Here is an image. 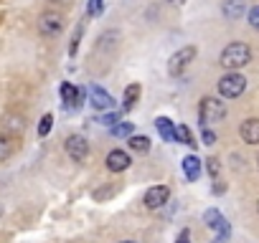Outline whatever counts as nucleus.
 Listing matches in <instances>:
<instances>
[{"label": "nucleus", "mask_w": 259, "mask_h": 243, "mask_svg": "<svg viewBox=\"0 0 259 243\" xmlns=\"http://www.w3.org/2000/svg\"><path fill=\"white\" fill-rule=\"evenodd\" d=\"M61 28H64V18L59 16V13H44L41 18H38V31L44 33V36H59L61 33Z\"/></svg>", "instance_id": "obj_6"}, {"label": "nucleus", "mask_w": 259, "mask_h": 243, "mask_svg": "<svg viewBox=\"0 0 259 243\" xmlns=\"http://www.w3.org/2000/svg\"><path fill=\"white\" fill-rule=\"evenodd\" d=\"M249 61H251V51H249V46L234 41V43H229V46L221 51V61H219V64H221L226 71H239V69L246 66Z\"/></svg>", "instance_id": "obj_1"}, {"label": "nucleus", "mask_w": 259, "mask_h": 243, "mask_svg": "<svg viewBox=\"0 0 259 243\" xmlns=\"http://www.w3.org/2000/svg\"><path fill=\"white\" fill-rule=\"evenodd\" d=\"M176 140H178V142H183V145L196 147V142H193V137H191V130H188V127H183V125H178V127H176Z\"/></svg>", "instance_id": "obj_20"}, {"label": "nucleus", "mask_w": 259, "mask_h": 243, "mask_svg": "<svg viewBox=\"0 0 259 243\" xmlns=\"http://www.w3.org/2000/svg\"><path fill=\"white\" fill-rule=\"evenodd\" d=\"M183 172H186V177H188L191 183L198 180V177H201V160H198L196 155L183 157Z\"/></svg>", "instance_id": "obj_14"}, {"label": "nucleus", "mask_w": 259, "mask_h": 243, "mask_svg": "<svg viewBox=\"0 0 259 243\" xmlns=\"http://www.w3.org/2000/svg\"><path fill=\"white\" fill-rule=\"evenodd\" d=\"M130 155L124 152V150H112L109 155H107V170L109 172H122V170H127L130 167Z\"/></svg>", "instance_id": "obj_11"}, {"label": "nucleus", "mask_w": 259, "mask_h": 243, "mask_svg": "<svg viewBox=\"0 0 259 243\" xmlns=\"http://www.w3.org/2000/svg\"><path fill=\"white\" fill-rule=\"evenodd\" d=\"M89 104H92L97 111H107V109H112V106H114V99H112L104 89L92 86V91H89Z\"/></svg>", "instance_id": "obj_9"}, {"label": "nucleus", "mask_w": 259, "mask_h": 243, "mask_svg": "<svg viewBox=\"0 0 259 243\" xmlns=\"http://www.w3.org/2000/svg\"><path fill=\"white\" fill-rule=\"evenodd\" d=\"M208 172H211V175H213V177H216V175H219V160H213V157H211V160H208Z\"/></svg>", "instance_id": "obj_27"}, {"label": "nucleus", "mask_w": 259, "mask_h": 243, "mask_svg": "<svg viewBox=\"0 0 259 243\" xmlns=\"http://www.w3.org/2000/svg\"><path fill=\"white\" fill-rule=\"evenodd\" d=\"M122 243H135V240H122Z\"/></svg>", "instance_id": "obj_30"}, {"label": "nucleus", "mask_w": 259, "mask_h": 243, "mask_svg": "<svg viewBox=\"0 0 259 243\" xmlns=\"http://www.w3.org/2000/svg\"><path fill=\"white\" fill-rule=\"evenodd\" d=\"M127 145H130V150L138 152V155H145V152L150 150V140H148L145 135H133Z\"/></svg>", "instance_id": "obj_17"}, {"label": "nucleus", "mask_w": 259, "mask_h": 243, "mask_svg": "<svg viewBox=\"0 0 259 243\" xmlns=\"http://www.w3.org/2000/svg\"><path fill=\"white\" fill-rule=\"evenodd\" d=\"M244 89H246V79H244L239 71H229V74H224V76L219 79V94L226 96V99L241 96Z\"/></svg>", "instance_id": "obj_3"}, {"label": "nucleus", "mask_w": 259, "mask_h": 243, "mask_svg": "<svg viewBox=\"0 0 259 243\" xmlns=\"http://www.w3.org/2000/svg\"><path fill=\"white\" fill-rule=\"evenodd\" d=\"M104 11V0H89V6H87V13L94 18V16H99Z\"/></svg>", "instance_id": "obj_22"}, {"label": "nucleus", "mask_w": 259, "mask_h": 243, "mask_svg": "<svg viewBox=\"0 0 259 243\" xmlns=\"http://www.w3.org/2000/svg\"><path fill=\"white\" fill-rule=\"evenodd\" d=\"M155 127H158V132H160V137L165 142H176V127H173V122L168 116H158L155 119Z\"/></svg>", "instance_id": "obj_15"}, {"label": "nucleus", "mask_w": 259, "mask_h": 243, "mask_svg": "<svg viewBox=\"0 0 259 243\" xmlns=\"http://www.w3.org/2000/svg\"><path fill=\"white\" fill-rule=\"evenodd\" d=\"M226 116V104L213 99V96H206L201 99V106H198V119H201V125L208 127V125H216V122H221Z\"/></svg>", "instance_id": "obj_2"}, {"label": "nucleus", "mask_w": 259, "mask_h": 243, "mask_svg": "<svg viewBox=\"0 0 259 243\" xmlns=\"http://www.w3.org/2000/svg\"><path fill=\"white\" fill-rule=\"evenodd\" d=\"M193 58H196V46H183L181 51H176V53L170 56V61H168V74H170V76H181V74L191 66Z\"/></svg>", "instance_id": "obj_4"}, {"label": "nucleus", "mask_w": 259, "mask_h": 243, "mask_svg": "<svg viewBox=\"0 0 259 243\" xmlns=\"http://www.w3.org/2000/svg\"><path fill=\"white\" fill-rule=\"evenodd\" d=\"M138 99H140V84H130V86L124 89V111L133 109Z\"/></svg>", "instance_id": "obj_18"}, {"label": "nucleus", "mask_w": 259, "mask_h": 243, "mask_svg": "<svg viewBox=\"0 0 259 243\" xmlns=\"http://www.w3.org/2000/svg\"><path fill=\"white\" fill-rule=\"evenodd\" d=\"M64 147H66V155H69L74 162H84L87 155H89V145H87V140H84L81 135H71Z\"/></svg>", "instance_id": "obj_5"}, {"label": "nucleus", "mask_w": 259, "mask_h": 243, "mask_svg": "<svg viewBox=\"0 0 259 243\" xmlns=\"http://www.w3.org/2000/svg\"><path fill=\"white\" fill-rule=\"evenodd\" d=\"M117 122H119V114H117V111H112V114H104V116L99 119V125H104V127H114Z\"/></svg>", "instance_id": "obj_24"}, {"label": "nucleus", "mask_w": 259, "mask_h": 243, "mask_svg": "<svg viewBox=\"0 0 259 243\" xmlns=\"http://www.w3.org/2000/svg\"><path fill=\"white\" fill-rule=\"evenodd\" d=\"M56 3H59V0H56Z\"/></svg>", "instance_id": "obj_33"}, {"label": "nucleus", "mask_w": 259, "mask_h": 243, "mask_svg": "<svg viewBox=\"0 0 259 243\" xmlns=\"http://www.w3.org/2000/svg\"><path fill=\"white\" fill-rule=\"evenodd\" d=\"M109 132L114 137H133V125L130 122H117L114 127H109Z\"/></svg>", "instance_id": "obj_19"}, {"label": "nucleus", "mask_w": 259, "mask_h": 243, "mask_svg": "<svg viewBox=\"0 0 259 243\" xmlns=\"http://www.w3.org/2000/svg\"><path fill=\"white\" fill-rule=\"evenodd\" d=\"M11 152H13V142H11L8 137L0 135V162L8 160V157H11Z\"/></svg>", "instance_id": "obj_21"}, {"label": "nucleus", "mask_w": 259, "mask_h": 243, "mask_svg": "<svg viewBox=\"0 0 259 243\" xmlns=\"http://www.w3.org/2000/svg\"><path fill=\"white\" fill-rule=\"evenodd\" d=\"M213 243H226V238H216V240H213Z\"/></svg>", "instance_id": "obj_29"}, {"label": "nucleus", "mask_w": 259, "mask_h": 243, "mask_svg": "<svg viewBox=\"0 0 259 243\" xmlns=\"http://www.w3.org/2000/svg\"><path fill=\"white\" fill-rule=\"evenodd\" d=\"M256 213H259V200H256Z\"/></svg>", "instance_id": "obj_31"}, {"label": "nucleus", "mask_w": 259, "mask_h": 243, "mask_svg": "<svg viewBox=\"0 0 259 243\" xmlns=\"http://www.w3.org/2000/svg\"><path fill=\"white\" fill-rule=\"evenodd\" d=\"M61 96H64V101H66L69 109H79L84 104V91L76 89L74 84H64L61 86Z\"/></svg>", "instance_id": "obj_12"}, {"label": "nucleus", "mask_w": 259, "mask_h": 243, "mask_svg": "<svg viewBox=\"0 0 259 243\" xmlns=\"http://www.w3.org/2000/svg\"><path fill=\"white\" fill-rule=\"evenodd\" d=\"M168 198H170V190H168L165 185H155V188H150V190L145 193V205H148L150 210H158V208H163V205L168 203Z\"/></svg>", "instance_id": "obj_7"}, {"label": "nucleus", "mask_w": 259, "mask_h": 243, "mask_svg": "<svg viewBox=\"0 0 259 243\" xmlns=\"http://www.w3.org/2000/svg\"><path fill=\"white\" fill-rule=\"evenodd\" d=\"M176 243H191V240H188V230H183V233L178 235V240H176Z\"/></svg>", "instance_id": "obj_28"}, {"label": "nucleus", "mask_w": 259, "mask_h": 243, "mask_svg": "<svg viewBox=\"0 0 259 243\" xmlns=\"http://www.w3.org/2000/svg\"><path fill=\"white\" fill-rule=\"evenodd\" d=\"M239 135L246 145H259V119L256 116H249L241 122V127H239Z\"/></svg>", "instance_id": "obj_8"}, {"label": "nucleus", "mask_w": 259, "mask_h": 243, "mask_svg": "<svg viewBox=\"0 0 259 243\" xmlns=\"http://www.w3.org/2000/svg\"><path fill=\"white\" fill-rule=\"evenodd\" d=\"M216 142V135L211 130H203V145H213Z\"/></svg>", "instance_id": "obj_26"}, {"label": "nucleus", "mask_w": 259, "mask_h": 243, "mask_svg": "<svg viewBox=\"0 0 259 243\" xmlns=\"http://www.w3.org/2000/svg\"><path fill=\"white\" fill-rule=\"evenodd\" d=\"M244 11H246L244 0H226V3L221 6V13H224V18H229V21H236Z\"/></svg>", "instance_id": "obj_13"}, {"label": "nucleus", "mask_w": 259, "mask_h": 243, "mask_svg": "<svg viewBox=\"0 0 259 243\" xmlns=\"http://www.w3.org/2000/svg\"><path fill=\"white\" fill-rule=\"evenodd\" d=\"M3 130L21 135V132L26 130V122H23V116H18V114H8V116H3Z\"/></svg>", "instance_id": "obj_16"}, {"label": "nucleus", "mask_w": 259, "mask_h": 243, "mask_svg": "<svg viewBox=\"0 0 259 243\" xmlns=\"http://www.w3.org/2000/svg\"><path fill=\"white\" fill-rule=\"evenodd\" d=\"M51 125H54V116H51V114H46V116L41 119V125H38V135H41V137H46V135L51 132Z\"/></svg>", "instance_id": "obj_23"}, {"label": "nucleus", "mask_w": 259, "mask_h": 243, "mask_svg": "<svg viewBox=\"0 0 259 243\" xmlns=\"http://www.w3.org/2000/svg\"><path fill=\"white\" fill-rule=\"evenodd\" d=\"M203 220H206V225H208L211 230L219 233V238H226V235H229V223H226V218H224L219 210H206Z\"/></svg>", "instance_id": "obj_10"}, {"label": "nucleus", "mask_w": 259, "mask_h": 243, "mask_svg": "<svg viewBox=\"0 0 259 243\" xmlns=\"http://www.w3.org/2000/svg\"><path fill=\"white\" fill-rule=\"evenodd\" d=\"M256 167H259V157H256Z\"/></svg>", "instance_id": "obj_32"}, {"label": "nucleus", "mask_w": 259, "mask_h": 243, "mask_svg": "<svg viewBox=\"0 0 259 243\" xmlns=\"http://www.w3.org/2000/svg\"><path fill=\"white\" fill-rule=\"evenodd\" d=\"M249 26H251L254 31H259V6H254V8L249 11Z\"/></svg>", "instance_id": "obj_25"}]
</instances>
